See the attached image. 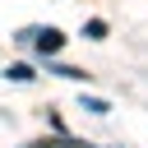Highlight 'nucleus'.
Listing matches in <instances>:
<instances>
[{
    "label": "nucleus",
    "instance_id": "1",
    "mask_svg": "<svg viewBox=\"0 0 148 148\" xmlns=\"http://www.w3.org/2000/svg\"><path fill=\"white\" fill-rule=\"evenodd\" d=\"M32 42H37L42 56H56V51L65 46V32H60V28H42V32H32Z\"/></svg>",
    "mask_w": 148,
    "mask_h": 148
},
{
    "label": "nucleus",
    "instance_id": "2",
    "mask_svg": "<svg viewBox=\"0 0 148 148\" xmlns=\"http://www.w3.org/2000/svg\"><path fill=\"white\" fill-rule=\"evenodd\" d=\"M5 79H14V83H28V79H32V69H28V65H9V69H5Z\"/></svg>",
    "mask_w": 148,
    "mask_h": 148
},
{
    "label": "nucleus",
    "instance_id": "3",
    "mask_svg": "<svg viewBox=\"0 0 148 148\" xmlns=\"http://www.w3.org/2000/svg\"><path fill=\"white\" fill-rule=\"evenodd\" d=\"M83 111H92V116H106V111H111V106H106V102H102V97H83Z\"/></svg>",
    "mask_w": 148,
    "mask_h": 148
}]
</instances>
